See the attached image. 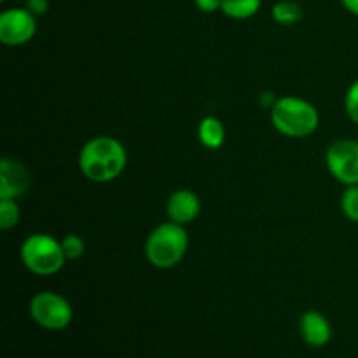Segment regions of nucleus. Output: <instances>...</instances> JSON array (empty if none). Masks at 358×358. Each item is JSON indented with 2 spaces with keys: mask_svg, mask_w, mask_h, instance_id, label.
Returning <instances> with one entry per match:
<instances>
[{
  "mask_svg": "<svg viewBox=\"0 0 358 358\" xmlns=\"http://www.w3.org/2000/svg\"><path fill=\"white\" fill-rule=\"evenodd\" d=\"M62 248L66 261H77L86 252V241L79 234H66L65 238H62Z\"/></svg>",
  "mask_w": 358,
  "mask_h": 358,
  "instance_id": "nucleus-16",
  "label": "nucleus"
},
{
  "mask_svg": "<svg viewBox=\"0 0 358 358\" xmlns=\"http://www.w3.org/2000/svg\"><path fill=\"white\" fill-rule=\"evenodd\" d=\"M21 262L37 276H52L62 271L66 257L63 254L62 240L45 233H34L21 243Z\"/></svg>",
  "mask_w": 358,
  "mask_h": 358,
  "instance_id": "nucleus-4",
  "label": "nucleus"
},
{
  "mask_svg": "<svg viewBox=\"0 0 358 358\" xmlns=\"http://www.w3.org/2000/svg\"><path fill=\"white\" fill-rule=\"evenodd\" d=\"M198 140L203 147L217 150L226 142V128L224 122L215 115H206L198 124Z\"/></svg>",
  "mask_w": 358,
  "mask_h": 358,
  "instance_id": "nucleus-11",
  "label": "nucleus"
},
{
  "mask_svg": "<svg viewBox=\"0 0 358 358\" xmlns=\"http://www.w3.org/2000/svg\"><path fill=\"white\" fill-rule=\"evenodd\" d=\"M189 250V234L185 226L177 222L159 224L150 231L145 241V257L157 269H171L184 261Z\"/></svg>",
  "mask_w": 358,
  "mask_h": 358,
  "instance_id": "nucleus-3",
  "label": "nucleus"
},
{
  "mask_svg": "<svg viewBox=\"0 0 358 358\" xmlns=\"http://www.w3.org/2000/svg\"><path fill=\"white\" fill-rule=\"evenodd\" d=\"M21 210L16 199H0V229L9 231L20 224Z\"/></svg>",
  "mask_w": 358,
  "mask_h": 358,
  "instance_id": "nucleus-14",
  "label": "nucleus"
},
{
  "mask_svg": "<svg viewBox=\"0 0 358 358\" xmlns=\"http://www.w3.org/2000/svg\"><path fill=\"white\" fill-rule=\"evenodd\" d=\"M273 21L283 27H292L303 20V7L294 0H280L271 9Z\"/></svg>",
  "mask_w": 358,
  "mask_h": 358,
  "instance_id": "nucleus-13",
  "label": "nucleus"
},
{
  "mask_svg": "<svg viewBox=\"0 0 358 358\" xmlns=\"http://www.w3.org/2000/svg\"><path fill=\"white\" fill-rule=\"evenodd\" d=\"M194 3L205 14H212L222 9V0H194Z\"/></svg>",
  "mask_w": 358,
  "mask_h": 358,
  "instance_id": "nucleus-19",
  "label": "nucleus"
},
{
  "mask_svg": "<svg viewBox=\"0 0 358 358\" xmlns=\"http://www.w3.org/2000/svg\"><path fill=\"white\" fill-rule=\"evenodd\" d=\"M24 7H27L35 17L44 16L49 10V0H24Z\"/></svg>",
  "mask_w": 358,
  "mask_h": 358,
  "instance_id": "nucleus-18",
  "label": "nucleus"
},
{
  "mask_svg": "<svg viewBox=\"0 0 358 358\" xmlns=\"http://www.w3.org/2000/svg\"><path fill=\"white\" fill-rule=\"evenodd\" d=\"M271 122L287 138H306L318 129L320 114L311 101L299 96H280L271 107Z\"/></svg>",
  "mask_w": 358,
  "mask_h": 358,
  "instance_id": "nucleus-2",
  "label": "nucleus"
},
{
  "mask_svg": "<svg viewBox=\"0 0 358 358\" xmlns=\"http://www.w3.org/2000/svg\"><path fill=\"white\" fill-rule=\"evenodd\" d=\"M0 2H6V0H0Z\"/></svg>",
  "mask_w": 358,
  "mask_h": 358,
  "instance_id": "nucleus-21",
  "label": "nucleus"
},
{
  "mask_svg": "<svg viewBox=\"0 0 358 358\" xmlns=\"http://www.w3.org/2000/svg\"><path fill=\"white\" fill-rule=\"evenodd\" d=\"M327 170L345 187L358 184V140L339 138L327 147Z\"/></svg>",
  "mask_w": 358,
  "mask_h": 358,
  "instance_id": "nucleus-6",
  "label": "nucleus"
},
{
  "mask_svg": "<svg viewBox=\"0 0 358 358\" xmlns=\"http://www.w3.org/2000/svg\"><path fill=\"white\" fill-rule=\"evenodd\" d=\"M345 112L355 124H358V79L353 80L345 96Z\"/></svg>",
  "mask_w": 358,
  "mask_h": 358,
  "instance_id": "nucleus-17",
  "label": "nucleus"
},
{
  "mask_svg": "<svg viewBox=\"0 0 358 358\" xmlns=\"http://www.w3.org/2000/svg\"><path fill=\"white\" fill-rule=\"evenodd\" d=\"M201 213V199L191 189H177L166 199V215L180 226L194 222Z\"/></svg>",
  "mask_w": 358,
  "mask_h": 358,
  "instance_id": "nucleus-9",
  "label": "nucleus"
},
{
  "mask_svg": "<svg viewBox=\"0 0 358 358\" xmlns=\"http://www.w3.org/2000/svg\"><path fill=\"white\" fill-rule=\"evenodd\" d=\"M343 7L353 16H358V0H341Z\"/></svg>",
  "mask_w": 358,
  "mask_h": 358,
  "instance_id": "nucleus-20",
  "label": "nucleus"
},
{
  "mask_svg": "<svg viewBox=\"0 0 358 358\" xmlns=\"http://www.w3.org/2000/svg\"><path fill=\"white\" fill-rule=\"evenodd\" d=\"M79 170L94 184H108L121 177L128 164L126 147L114 136H93L79 152Z\"/></svg>",
  "mask_w": 358,
  "mask_h": 358,
  "instance_id": "nucleus-1",
  "label": "nucleus"
},
{
  "mask_svg": "<svg viewBox=\"0 0 358 358\" xmlns=\"http://www.w3.org/2000/svg\"><path fill=\"white\" fill-rule=\"evenodd\" d=\"M30 185V171L17 159L0 161V199H17Z\"/></svg>",
  "mask_w": 358,
  "mask_h": 358,
  "instance_id": "nucleus-8",
  "label": "nucleus"
},
{
  "mask_svg": "<svg viewBox=\"0 0 358 358\" xmlns=\"http://www.w3.org/2000/svg\"><path fill=\"white\" fill-rule=\"evenodd\" d=\"M30 315L35 324L48 331H63L72 324V304L56 292H38L30 301Z\"/></svg>",
  "mask_w": 358,
  "mask_h": 358,
  "instance_id": "nucleus-5",
  "label": "nucleus"
},
{
  "mask_svg": "<svg viewBox=\"0 0 358 358\" xmlns=\"http://www.w3.org/2000/svg\"><path fill=\"white\" fill-rule=\"evenodd\" d=\"M299 332L311 348H322L332 339V325L324 313L317 310L304 311L299 318Z\"/></svg>",
  "mask_w": 358,
  "mask_h": 358,
  "instance_id": "nucleus-10",
  "label": "nucleus"
},
{
  "mask_svg": "<svg viewBox=\"0 0 358 358\" xmlns=\"http://www.w3.org/2000/svg\"><path fill=\"white\" fill-rule=\"evenodd\" d=\"M37 34V17L27 7H10L0 14V42L9 48L28 44Z\"/></svg>",
  "mask_w": 358,
  "mask_h": 358,
  "instance_id": "nucleus-7",
  "label": "nucleus"
},
{
  "mask_svg": "<svg viewBox=\"0 0 358 358\" xmlns=\"http://www.w3.org/2000/svg\"><path fill=\"white\" fill-rule=\"evenodd\" d=\"M341 210L346 219L358 224V184L345 189L341 196Z\"/></svg>",
  "mask_w": 358,
  "mask_h": 358,
  "instance_id": "nucleus-15",
  "label": "nucleus"
},
{
  "mask_svg": "<svg viewBox=\"0 0 358 358\" xmlns=\"http://www.w3.org/2000/svg\"><path fill=\"white\" fill-rule=\"evenodd\" d=\"M262 0H222V13L231 20H248L261 10Z\"/></svg>",
  "mask_w": 358,
  "mask_h": 358,
  "instance_id": "nucleus-12",
  "label": "nucleus"
}]
</instances>
